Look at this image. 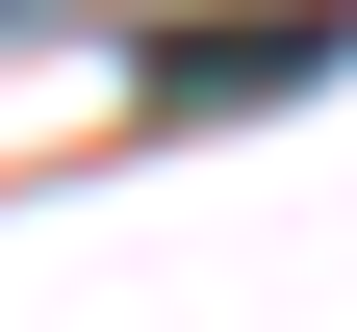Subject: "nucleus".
I'll use <instances>...</instances> for the list:
<instances>
[{
  "label": "nucleus",
  "mask_w": 357,
  "mask_h": 332,
  "mask_svg": "<svg viewBox=\"0 0 357 332\" xmlns=\"http://www.w3.org/2000/svg\"><path fill=\"white\" fill-rule=\"evenodd\" d=\"M281 77H332V26H153V103H281Z\"/></svg>",
  "instance_id": "obj_1"
}]
</instances>
